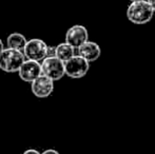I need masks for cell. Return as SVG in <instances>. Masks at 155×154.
Here are the masks:
<instances>
[{"mask_svg": "<svg viewBox=\"0 0 155 154\" xmlns=\"http://www.w3.org/2000/svg\"><path fill=\"white\" fill-rule=\"evenodd\" d=\"M42 75V69H41V62L35 61L31 59H25L18 71V76L22 81L31 82L34 81L36 78Z\"/></svg>", "mask_w": 155, "mask_h": 154, "instance_id": "52a82bcc", "label": "cell"}, {"mask_svg": "<svg viewBox=\"0 0 155 154\" xmlns=\"http://www.w3.org/2000/svg\"><path fill=\"white\" fill-rule=\"evenodd\" d=\"M76 52H77L78 55L84 57L89 62L96 61L100 57V54H101V50H100V47L98 45V43L90 40H88L81 47L78 48L76 50Z\"/></svg>", "mask_w": 155, "mask_h": 154, "instance_id": "9c48e42d", "label": "cell"}, {"mask_svg": "<svg viewBox=\"0 0 155 154\" xmlns=\"http://www.w3.org/2000/svg\"><path fill=\"white\" fill-rule=\"evenodd\" d=\"M5 49V47H4V43H3V41H2V39L0 38V54L2 53V51Z\"/></svg>", "mask_w": 155, "mask_h": 154, "instance_id": "9a60e30c", "label": "cell"}, {"mask_svg": "<svg viewBox=\"0 0 155 154\" xmlns=\"http://www.w3.org/2000/svg\"><path fill=\"white\" fill-rule=\"evenodd\" d=\"M47 57H56V45H49Z\"/></svg>", "mask_w": 155, "mask_h": 154, "instance_id": "7c38bea8", "label": "cell"}, {"mask_svg": "<svg viewBox=\"0 0 155 154\" xmlns=\"http://www.w3.org/2000/svg\"><path fill=\"white\" fill-rule=\"evenodd\" d=\"M154 10L147 0L131 2L127 8V18L134 25H146L154 16Z\"/></svg>", "mask_w": 155, "mask_h": 154, "instance_id": "6da1fadb", "label": "cell"}, {"mask_svg": "<svg viewBox=\"0 0 155 154\" xmlns=\"http://www.w3.org/2000/svg\"><path fill=\"white\" fill-rule=\"evenodd\" d=\"M27 42V37L23 34L18 33V32L10 34L6 38V47L11 48V49L19 50V51H23Z\"/></svg>", "mask_w": 155, "mask_h": 154, "instance_id": "8fae6325", "label": "cell"}, {"mask_svg": "<svg viewBox=\"0 0 155 154\" xmlns=\"http://www.w3.org/2000/svg\"><path fill=\"white\" fill-rule=\"evenodd\" d=\"M76 49L72 47L67 41L61 42L56 45V57L62 60L63 62H67L69 59H71L73 56L76 55Z\"/></svg>", "mask_w": 155, "mask_h": 154, "instance_id": "30bf717a", "label": "cell"}, {"mask_svg": "<svg viewBox=\"0 0 155 154\" xmlns=\"http://www.w3.org/2000/svg\"><path fill=\"white\" fill-rule=\"evenodd\" d=\"M41 154H60V153L57 150H55V149H47L43 152H41Z\"/></svg>", "mask_w": 155, "mask_h": 154, "instance_id": "4fadbf2b", "label": "cell"}, {"mask_svg": "<svg viewBox=\"0 0 155 154\" xmlns=\"http://www.w3.org/2000/svg\"><path fill=\"white\" fill-rule=\"evenodd\" d=\"M148 2H149V4L152 6V8L154 10V12H155V0H147Z\"/></svg>", "mask_w": 155, "mask_h": 154, "instance_id": "2e32d148", "label": "cell"}, {"mask_svg": "<svg viewBox=\"0 0 155 154\" xmlns=\"http://www.w3.org/2000/svg\"><path fill=\"white\" fill-rule=\"evenodd\" d=\"M48 48L49 45L39 38H32L28 40L23 53L27 59L35 60V61L41 62L48 55Z\"/></svg>", "mask_w": 155, "mask_h": 154, "instance_id": "5b68a950", "label": "cell"}, {"mask_svg": "<svg viewBox=\"0 0 155 154\" xmlns=\"http://www.w3.org/2000/svg\"><path fill=\"white\" fill-rule=\"evenodd\" d=\"M42 74L54 81H58L65 75L64 62L57 57H45L41 61Z\"/></svg>", "mask_w": 155, "mask_h": 154, "instance_id": "277c9868", "label": "cell"}, {"mask_svg": "<svg viewBox=\"0 0 155 154\" xmlns=\"http://www.w3.org/2000/svg\"><path fill=\"white\" fill-rule=\"evenodd\" d=\"M54 80L45 75H40L31 82V91L37 98H48L54 91Z\"/></svg>", "mask_w": 155, "mask_h": 154, "instance_id": "8992f818", "label": "cell"}, {"mask_svg": "<svg viewBox=\"0 0 155 154\" xmlns=\"http://www.w3.org/2000/svg\"><path fill=\"white\" fill-rule=\"evenodd\" d=\"M22 154H41V153L38 150H36V149H28Z\"/></svg>", "mask_w": 155, "mask_h": 154, "instance_id": "5bb4252c", "label": "cell"}, {"mask_svg": "<svg viewBox=\"0 0 155 154\" xmlns=\"http://www.w3.org/2000/svg\"><path fill=\"white\" fill-rule=\"evenodd\" d=\"M25 59L23 51L6 47L0 54V70L5 73H18Z\"/></svg>", "mask_w": 155, "mask_h": 154, "instance_id": "7a4b0ae2", "label": "cell"}, {"mask_svg": "<svg viewBox=\"0 0 155 154\" xmlns=\"http://www.w3.org/2000/svg\"><path fill=\"white\" fill-rule=\"evenodd\" d=\"M89 40V32L82 25H75L71 27L65 33V41L76 50Z\"/></svg>", "mask_w": 155, "mask_h": 154, "instance_id": "ba28073f", "label": "cell"}, {"mask_svg": "<svg viewBox=\"0 0 155 154\" xmlns=\"http://www.w3.org/2000/svg\"><path fill=\"white\" fill-rule=\"evenodd\" d=\"M131 2H135V1H143V0H130Z\"/></svg>", "mask_w": 155, "mask_h": 154, "instance_id": "e0dca14e", "label": "cell"}, {"mask_svg": "<svg viewBox=\"0 0 155 154\" xmlns=\"http://www.w3.org/2000/svg\"><path fill=\"white\" fill-rule=\"evenodd\" d=\"M65 67V75L68 77L78 79L86 76L90 69V62L80 55L76 54L75 56L64 62Z\"/></svg>", "mask_w": 155, "mask_h": 154, "instance_id": "3957f363", "label": "cell"}]
</instances>
